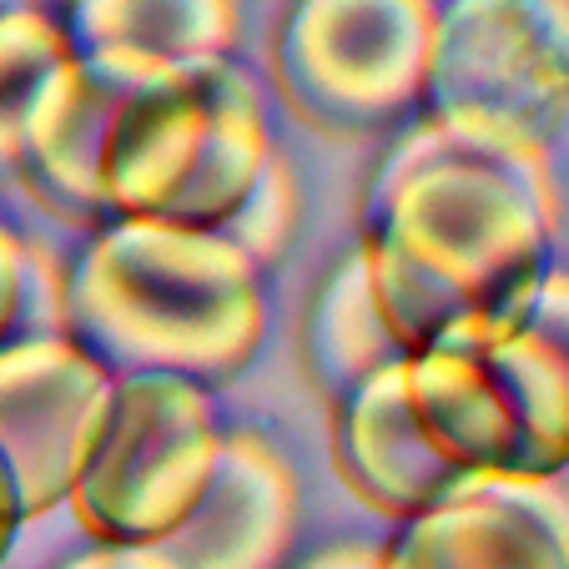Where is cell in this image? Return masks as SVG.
Returning <instances> with one entry per match:
<instances>
[{"label": "cell", "mask_w": 569, "mask_h": 569, "mask_svg": "<svg viewBox=\"0 0 569 569\" xmlns=\"http://www.w3.org/2000/svg\"><path fill=\"white\" fill-rule=\"evenodd\" d=\"M222 443L212 388L167 373H121L107 429L66 505L91 545H161L212 483Z\"/></svg>", "instance_id": "3957f363"}, {"label": "cell", "mask_w": 569, "mask_h": 569, "mask_svg": "<svg viewBox=\"0 0 569 569\" xmlns=\"http://www.w3.org/2000/svg\"><path fill=\"white\" fill-rule=\"evenodd\" d=\"M61 333L111 373H167L217 388L268 338L262 268L222 232L121 217L66 268Z\"/></svg>", "instance_id": "7a4b0ae2"}, {"label": "cell", "mask_w": 569, "mask_h": 569, "mask_svg": "<svg viewBox=\"0 0 569 569\" xmlns=\"http://www.w3.org/2000/svg\"><path fill=\"white\" fill-rule=\"evenodd\" d=\"M383 569H569V483L535 473L463 479L398 525Z\"/></svg>", "instance_id": "52a82bcc"}, {"label": "cell", "mask_w": 569, "mask_h": 569, "mask_svg": "<svg viewBox=\"0 0 569 569\" xmlns=\"http://www.w3.org/2000/svg\"><path fill=\"white\" fill-rule=\"evenodd\" d=\"M409 403L439 459L463 479L529 473L525 429L489 358L459 333H443L423 353L403 358Z\"/></svg>", "instance_id": "8fae6325"}, {"label": "cell", "mask_w": 569, "mask_h": 569, "mask_svg": "<svg viewBox=\"0 0 569 569\" xmlns=\"http://www.w3.org/2000/svg\"><path fill=\"white\" fill-rule=\"evenodd\" d=\"M76 56L131 66H217L242 36V0H66Z\"/></svg>", "instance_id": "7c38bea8"}, {"label": "cell", "mask_w": 569, "mask_h": 569, "mask_svg": "<svg viewBox=\"0 0 569 569\" xmlns=\"http://www.w3.org/2000/svg\"><path fill=\"white\" fill-rule=\"evenodd\" d=\"M525 11L549 31V41L569 56V0H525Z\"/></svg>", "instance_id": "44dd1931"}, {"label": "cell", "mask_w": 569, "mask_h": 569, "mask_svg": "<svg viewBox=\"0 0 569 569\" xmlns=\"http://www.w3.org/2000/svg\"><path fill=\"white\" fill-rule=\"evenodd\" d=\"M298 217H302V187H298V172L282 151H272L268 172L258 177V187L248 192V202L237 207L217 232L232 242L237 252H248L262 272L282 258V248L292 242L298 232Z\"/></svg>", "instance_id": "2e32d148"}, {"label": "cell", "mask_w": 569, "mask_h": 569, "mask_svg": "<svg viewBox=\"0 0 569 569\" xmlns=\"http://www.w3.org/2000/svg\"><path fill=\"white\" fill-rule=\"evenodd\" d=\"M31 6H46V0H0V16H16V11H31Z\"/></svg>", "instance_id": "7402d4cb"}, {"label": "cell", "mask_w": 569, "mask_h": 569, "mask_svg": "<svg viewBox=\"0 0 569 569\" xmlns=\"http://www.w3.org/2000/svg\"><path fill=\"white\" fill-rule=\"evenodd\" d=\"M31 525L26 519V505H21V489H16V473L6 469V459H0V565H6V555H11L16 535Z\"/></svg>", "instance_id": "ffe728a7"}, {"label": "cell", "mask_w": 569, "mask_h": 569, "mask_svg": "<svg viewBox=\"0 0 569 569\" xmlns=\"http://www.w3.org/2000/svg\"><path fill=\"white\" fill-rule=\"evenodd\" d=\"M419 121L499 157H555L569 127V56L525 0H443Z\"/></svg>", "instance_id": "5b68a950"}, {"label": "cell", "mask_w": 569, "mask_h": 569, "mask_svg": "<svg viewBox=\"0 0 569 569\" xmlns=\"http://www.w3.org/2000/svg\"><path fill=\"white\" fill-rule=\"evenodd\" d=\"M443 0H292L272 41L278 91L308 127L373 137L423 107Z\"/></svg>", "instance_id": "277c9868"}, {"label": "cell", "mask_w": 569, "mask_h": 569, "mask_svg": "<svg viewBox=\"0 0 569 569\" xmlns=\"http://www.w3.org/2000/svg\"><path fill=\"white\" fill-rule=\"evenodd\" d=\"M147 71H161V66H131L71 51V61L46 81L41 101L26 121L16 177L51 217L87 227V232L107 227L101 177H107L117 127Z\"/></svg>", "instance_id": "ba28073f"}, {"label": "cell", "mask_w": 569, "mask_h": 569, "mask_svg": "<svg viewBox=\"0 0 569 569\" xmlns=\"http://www.w3.org/2000/svg\"><path fill=\"white\" fill-rule=\"evenodd\" d=\"M117 373L71 333L0 343V459L16 473L26 519L66 505L111 413Z\"/></svg>", "instance_id": "8992f818"}, {"label": "cell", "mask_w": 569, "mask_h": 569, "mask_svg": "<svg viewBox=\"0 0 569 569\" xmlns=\"http://www.w3.org/2000/svg\"><path fill=\"white\" fill-rule=\"evenodd\" d=\"M302 363L328 403L358 388L363 378L403 363V348L378 308L368 258L358 242L322 272L318 292H312L308 322H302Z\"/></svg>", "instance_id": "4fadbf2b"}, {"label": "cell", "mask_w": 569, "mask_h": 569, "mask_svg": "<svg viewBox=\"0 0 569 569\" xmlns=\"http://www.w3.org/2000/svg\"><path fill=\"white\" fill-rule=\"evenodd\" d=\"M555 157L473 151L413 117L368 177L358 248L398 348L413 358L463 318L525 298L555 268Z\"/></svg>", "instance_id": "6da1fadb"}, {"label": "cell", "mask_w": 569, "mask_h": 569, "mask_svg": "<svg viewBox=\"0 0 569 569\" xmlns=\"http://www.w3.org/2000/svg\"><path fill=\"white\" fill-rule=\"evenodd\" d=\"M66 61H71V41L51 6L0 16V177H16L26 121H31L46 81Z\"/></svg>", "instance_id": "5bb4252c"}, {"label": "cell", "mask_w": 569, "mask_h": 569, "mask_svg": "<svg viewBox=\"0 0 569 569\" xmlns=\"http://www.w3.org/2000/svg\"><path fill=\"white\" fill-rule=\"evenodd\" d=\"M61 569H177L157 545H87Z\"/></svg>", "instance_id": "ac0fdd59"}, {"label": "cell", "mask_w": 569, "mask_h": 569, "mask_svg": "<svg viewBox=\"0 0 569 569\" xmlns=\"http://www.w3.org/2000/svg\"><path fill=\"white\" fill-rule=\"evenodd\" d=\"M292 569H383V545H363V539H343V545H322Z\"/></svg>", "instance_id": "d6986e66"}, {"label": "cell", "mask_w": 569, "mask_h": 569, "mask_svg": "<svg viewBox=\"0 0 569 569\" xmlns=\"http://www.w3.org/2000/svg\"><path fill=\"white\" fill-rule=\"evenodd\" d=\"M298 525L302 483L278 443L252 429H227L212 483L157 549L177 569H288Z\"/></svg>", "instance_id": "9c48e42d"}, {"label": "cell", "mask_w": 569, "mask_h": 569, "mask_svg": "<svg viewBox=\"0 0 569 569\" xmlns=\"http://www.w3.org/2000/svg\"><path fill=\"white\" fill-rule=\"evenodd\" d=\"M519 312L535 322L539 333H545L549 343L565 353V363H569V268H549L545 278L525 292Z\"/></svg>", "instance_id": "e0dca14e"}, {"label": "cell", "mask_w": 569, "mask_h": 569, "mask_svg": "<svg viewBox=\"0 0 569 569\" xmlns=\"http://www.w3.org/2000/svg\"><path fill=\"white\" fill-rule=\"evenodd\" d=\"M333 463L358 505L393 525H409L463 483V473H453L423 433L403 363L333 398Z\"/></svg>", "instance_id": "30bf717a"}, {"label": "cell", "mask_w": 569, "mask_h": 569, "mask_svg": "<svg viewBox=\"0 0 569 569\" xmlns=\"http://www.w3.org/2000/svg\"><path fill=\"white\" fill-rule=\"evenodd\" d=\"M66 272L26 242L11 222H0V343L26 333H61Z\"/></svg>", "instance_id": "9a60e30c"}]
</instances>
